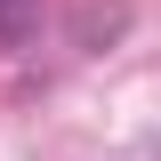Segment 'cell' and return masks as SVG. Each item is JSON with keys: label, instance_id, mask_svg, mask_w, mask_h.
<instances>
[{"label": "cell", "instance_id": "6da1fadb", "mask_svg": "<svg viewBox=\"0 0 161 161\" xmlns=\"http://www.w3.org/2000/svg\"><path fill=\"white\" fill-rule=\"evenodd\" d=\"M0 16H8V0H0Z\"/></svg>", "mask_w": 161, "mask_h": 161}]
</instances>
